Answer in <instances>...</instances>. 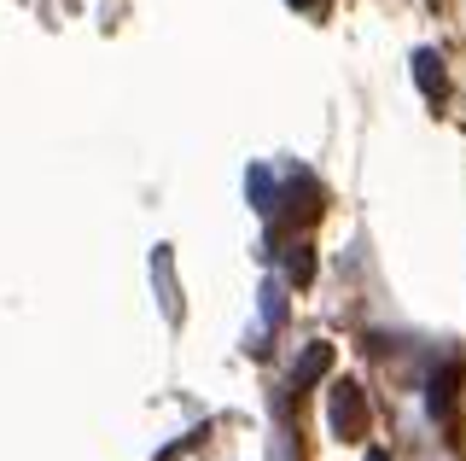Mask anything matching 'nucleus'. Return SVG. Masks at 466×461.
<instances>
[]
</instances>
